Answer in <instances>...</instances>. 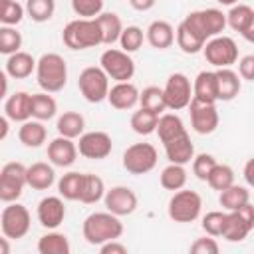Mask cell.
Masks as SVG:
<instances>
[{"label": "cell", "instance_id": "obj_46", "mask_svg": "<svg viewBox=\"0 0 254 254\" xmlns=\"http://www.w3.org/2000/svg\"><path fill=\"white\" fill-rule=\"evenodd\" d=\"M202 230L210 236H222L224 232V226H226V212H220V210H210L202 216V222H200Z\"/></svg>", "mask_w": 254, "mask_h": 254}, {"label": "cell", "instance_id": "obj_37", "mask_svg": "<svg viewBox=\"0 0 254 254\" xmlns=\"http://www.w3.org/2000/svg\"><path fill=\"white\" fill-rule=\"evenodd\" d=\"M252 20H254V10L248 4H234L230 12L226 14V24L234 32H240V34L250 26Z\"/></svg>", "mask_w": 254, "mask_h": 254}, {"label": "cell", "instance_id": "obj_5", "mask_svg": "<svg viewBox=\"0 0 254 254\" xmlns=\"http://www.w3.org/2000/svg\"><path fill=\"white\" fill-rule=\"evenodd\" d=\"M202 210V198L196 190H189V189H181L175 190V194L169 200L167 212L169 218L175 222H194L200 216Z\"/></svg>", "mask_w": 254, "mask_h": 254}, {"label": "cell", "instance_id": "obj_35", "mask_svg": "<svg viewBox=\"0 0 254 254\" xmlns=\"http://www.w3.org/2000/svg\"><path fill=\"white\" fill-rule=\"evenodd\" d=\"M187 185V171L185 165L179 163H169L163 171H161V187L167 190H181Z\"/></svg>", "mask_w": 254, "mask_h": 254}, {"label": "cell", "instance_id": "obj_38", "mask_svg": "<svg viewBox=\"0 0 254 254\" xmlns=\"http://www.w3.org/2000/svg\"><path fill=\"white\" fill-rule=\"evenodd\" d=\"M139 105L149 109V111H155V113H163L167 107V99H165V91L157 85H149L141 91V97H139Z\"/></svg>", "mask_w": 254, "mask_h": 254}, {"label": "cell", "instance_id": "obj_55", "mask_svg": "<svg viewBox=\"0 0 254 254\" xmlns=\"http://www.w3.org/2000/svg\"><path fill=\"white\" fill-rule=\"evenodd\" d=\"M8 117L4 115L2 119H0V127H2V131H0V139H6V135H8Z\"/></svg>", "mask_w": 254, "mask_h": 254}, {"label": "cell", "instance_id": "obj_25", "mask_svg": "<svg viewBox=\"0 0 254 254\" xmlns=\"http://www.w3.org/2000/svg\"><path fill=\"white\" fill-rule=\"evenodd\" d=\"M36 65H38V62L32 58V54H28V52H16V54L8 56L4 71L10 77H14V79H26L28 75H32V71L36 69Z\"/></svg>", "mask_w": 254, "mask_h": 254}, {"label": "cell", "instance_id": "obj_31", "mask_svg": "<svg viewBox=\"0 0 254 254\" xmlns=\"http://www.w3.org/2000/svg\"><path fill=\"white\" fill-rule=\"evenodd\" d=\"M97 22H99V28H101L103 44L111 46V44L119 42L121 32H123V24H121V18L115 12H101L97 16Z\"/></svg>", "mask_w": 254, "mask_h": 254}, {"label": "cell", "instance_id": "obj_15", "mask_svg": "<svg viewBox=\"0 0 254 254\" xmlns=\"http://www.w3.org/2000/svg\"><path fill=\"white\" fill-rule=\"evenodd\" d=\"M189 111H190V125L198 135H210L212 131H216L220 119L214 103H202L192 97V101L189 103Z\"/></svg>", "mask_w": 254, "mask_h": 254}, {"label": "cell", "instance_id": "obj_50", "mask_svg": "<svg viewBox=\"0 0 254 254\" xmlns=\"http://www.w3.org/2000/svg\"><path fill=\"white\" fill-rule=\"evenodd\" d=\"M238 73L242 79L254 81V54H248L244 58H240L238 62Z\"/></svg>", "mask_w": 254, "mask_h": 254}, {"label": "cell", "instance_id": "obj_39", "mask_svg": "<svg viewBox=\"0 0 254 254\" xmlns=\"http://www.w3.org/2000/svg\"><path fill=\"white\" fill-rule=\"evenodd\" d=\"M181 131H185V123H183V119L177 113H161L159 115L157 133H159L161 143L167 141V139H171V137H175Z\"/></svg>", "mask_w": 254, "mask_h": 254}, {"label": "cell", "instance_id": "obj_27", "mask_svg": "<svg viewBox=\"0 0 254 254\" xmlns=\"http://www.w3.org/2000/svg\"><path fill=\"white\" fill-rule=\"evenodd\" d=\"M28 187H32L34 190H48L54 183H56V171L52 165L48 163H34L28 167Z\"/></svg>", "mask_w": 254, "mask_h": 254}, {"label": "cell", "instance_id": "obj_49", "mask_svg": "<svg viewBox=\"0 0 254 254\" xmlns=\"http://www.w3.org/2000/svg\"><path fill=\"white\" fill-rule=\"evenodd\" d=\"M220 246L218 242L214 240V236H202V238H196L192 244H190V252L192 254H218Z\"/></svg>", "mask_w": 254, "mask_h": 254}, {"label": "cell", "instance_id": "obj_34", "mask_svg": "<svg viewBox=\"0 0 254 254\" xmlns=\"http://www.w3.org/2000/svg\"><path fill=\"white\" fill-rule=\"evenodd\" d=\"M58 103L56 99L44 91V93H32V117L38 121H48L56 115Z\"/></svg>", "mask_w": 254, "mask_h": 254}, {"label": "cell", "instance_id": "obj_33", "mask_svg": "<svg viewBox=\"0 0 254 254\" xmlns=\"http://www.w3.org/2000/svg\"><path fill=\"white\" fill-rule=\"evenodd\" d=\"M81 187H83V173L77 171H69L58 181V192L65 200H79Z\"/></svg>", "mask_w": 254, "mask_h": 254}, {"label": "cell", "instance_id": "obj_17", "mask_svg": "<svg viewBox=\"0 0 254 254\" xmlns=\"http://www.w3.org/2000/svg\"><path fill=\"white\" fill-rule=\"evenodd\" d=\"M165 147V155L169 159V163H179V165H187L194 159V145L190 141V135L185 131L177 133L175 137L163 141Z\"/></svg>", "mask_w": 254, "mask_h": 254}, {"label": "cell", "instance_id": "obj_8", "mask_svg": "<svg viewBox=\"0 0 254 254\" xmlns=\"http://www.w3.org/2000/svg\"><path fill=\"white\" fill-rule=\"evenodd\" d=\"M159 153L151 143H133L123 153V169L131 175H147L157 167Z\"/></svg>", "mask_w": 254, "mask_h": 254}, {"label": "cell", "instance_id": "obj_32", "mask_svg": "<svg viewBox=\"0 0 254 254\" xmlns=\"http://www.w3.org/2000/svg\"><path fill=\"white\" fill-rule=\"evenodd\" d=\"M218 202L224 210H238L240 206H244L246 202H250V192L246 187H240V185H230L228 189L220 190V196H218Z\"/></svg>", "mask_w": 254, "mask_h": 254}, {"label": "cell", "instance_id": "obj_57", "mask_svg": "<svg viewBox=\"0 0 254 254\" xmlns=\"http://www.w3.org/2000/svg\"><path fill=\"white\" fill-rule=\"evenodd\" d=\"M8 238L4 236V238H0V248H2V254H8L10 252V248H8V242H6Z\"/></svg>", "mask_w": 254, "mask_h": 254}, {"label": "cell", "instance_id": "obj_16", "mask_svg": "<svg viewBox=\"0 0 254 254\" xmlns=\"http://www.w3.org/2000/svg\"><path fill=\"white\" fill-rule=\"evenodd\" d=\"M103 202H105V208L117 216H129L137 210V204H139V198L137 194L129 189V187H123V185H117V187H111L105 196H103Z\"/></svg>", "mask_w": 254, "mask_h": 254}, {"label": "cell", "instance_id": "obj_23", "mask_svg": "<svg viewBox=\"0 0 254 254\" xmlns=\"http://www.w3.org/2000/svg\"><path fill=\"white\" fill-rule=\"evenodd\" d=\"M145 36H147V42L155 50H167L177 40V32H175V28L167 20H155V22H151Z\"/></svg>", "mask_w": 254, "mask_h": 254}, {"label": "cell", "instance_id": "obj_12", "mask_svg": "<svg viewBox=\"0 0 254 254\" xmlns=\"http://www.w3.org/2000/svg\"><path fill=\"white\" fill-rule=\"evenodd\" d=\"M254 228V206L246 202L238 210H226V226L222 238L228 242H242Z\"/></svg>", "mask_w": 254, "mask_h": 254}, {"label": "cell", "instance_id": "obj_44", "mask_svg": "<svg viewBox=\"0 0 254 254\" xmlns=\"http://www.w3.org/2000/svg\"><path fill=\"white\" fill-rule=\"evenodd\" d=\"M177 46L185 52V54H198L204 48V42H200L192 32H189L183 24L177 26Z\"/></svg>", "mask_w": 254, "mask_h": 254}, {"label": "cell", "instance_id": "obj_51", "mask_svg": "<svg viewBox=\"0 0 254 254\" xmlns=\"http://www.w3.org/2000/svg\"><path fill=\"white\" fill-rule=\"evenodd\" d=\"M99 252L101 254H127V246L117 242V240H109V242L99 246Z\"/></svg>", "mask_w": 254, "mask_h": 254}, {"label": "cell", "instance_id": "obj_19", "mask_svg": "<svg viewBox=\"0 0 254 254\" xmlns=\"http://www.w3.org/2000/svg\"><path fill=\"white\" fill-rule=\"evenodd\" d=\"M77 153H79V149L73 143V139L64 137V135L52 139L48 145V159L54 167H62V169L71 167L77 159Z\"/></svg>", "mask_w": 254, "mask_h": 254}, {"label": "cell", "instance_id": "obj_3", "mask_svg": "<svg viewBox=\"0 0 254 254\" xmlns=\"http://www.w3.org/2000/svg\"><path fill=\"white\" fill-rule=\"evenodd\" d=\"M36 79H38V85L48 93L62 91L67 83V64H65V60L56 52L44 54L38 60V65H36Z\"/></svg>", "mask_w": 254, "mask_h": 254}, {"label": "cell", "instance_id": "obj_40", "mask_svg": "<svg viewBox=\"0 0 254 254\" xmlns=\"http://www.w3.org/2000/svg\"><path fill=\"white\" fill-rule=\"evenodd\" d=\"M56 12V0H26V14L42 24V22H48Z\"/></svg>", "mask_w": 254, "mask_h": 254}, {"label": "cell", "instance_id": "obj_29", "mask_svg": "<svg viewBox=\"0 0 254 254\" xmlns=\"http://www.w3.org/2000/svg\"><path fill=\"white\" fill-rule=\"evenodd\" d=\"M105 183L101 177L93 175V173H83V187H81V194H79V202L83 204H95L105 196Z\"/></svg>", "mask_w": 254, "mask_h": 254}, {"label": "cell", "instance_id": "obj_28", "mask_svg": "<svg viewBox=\"0 0 254 254\" xmlns=\"http://www.w3.org/2000/svg\"><path fill=\"white\" fill-rule=\"evenodd\" d=\"M56 129H58L60 135L69 137V139H75V137H81L83 135L85 119L77 111H64L58 117V121H56Z\"/></svg>", "mask_w": 254, "mask_h": 254}, {"label": "cell", "instance_id": "obj_42", "mask_svg": "<svg viewBox=\"0 0 254 254\" xmlns=\"http://www.w3.org/2000/svg\"><path fill=\"white\" fill-rule=\"evenodd\" d=\"M22 48V34L14 26H0V52L12 56Z\"/></svg>", "mask_w": 254, "mask_h": 254}, {"label": "cell", "instance_id": "obj_10", "mask_svg": "<svg viewBox=\"0 0 254 254\" xmlns=\"http://www.w3.org/2000/svg\"><path fill=\"white\" fill-rule=\"evenodd\" d=\"M202 54H204L206 62L210 65H214V67H230L232 64L238 62V46L228 36H214V38H210L204 44Z\"/></svg>", "mask_w": 254, "mask_h": 254}, {"label": "cell", "instance_id": "obj_47", "mask_svg": "<svg viewBox=\"0 0 254 254\" xmlns=\"http://www.w3.org/2000/svg\"><path fill=\"white\" fill-rule=\"evenodd\" d=\"M214 165H216V159L210 153H198L192 159V173L198 181H206L210 171L214 169Z\"/></svg>", "mask_w": 254, "mask_h": 254}, {"label": "cell", "instance_id": "obj_36", "mask_svg": "<svg viewBox=\"0 0 254 254\" xmlns=\"http://www.w3.org/2000/svg\"><path fill=\"white\" fill-rule=\"evenodd\" d=\"M157 123H159V113L149 111L145 107L137 109L131 115V129L137 135H151V133H155L157 131Z\"/></svg>", "mask_w": 254, "mask_h": 254}, {"label": "cell", "instance_id": "obj_21", "mask_svg": "<svg viewBox=\"0 0 254 254\" xmlns=\"http://www.w3.org/2000/svg\"><path fill=\"white\" fill-rule=\"evenodd\" d=\"M192 97L202 103H216L218 101V77L216 71L204 69L192 81Z\"/></svg>", "mask_w": 254, "mask_h": 254}, {"label": "cell", "instance_id": "obj_13", "mask_svg": "<svg viewBox=\"0 0 254 254\" xmlns=\"http://www.w3.org/2000/svg\"><path fill=\"white\" fill-rule=\"evenodd\" d=\"M163 91H165L167 107L171 111H181V109L189 107V103L192 101V83L181 71H175L169 75Z\"/></svg>", "mask_w": 254, "mask_h": 254}, {"label": "cell", "instance_id": "obj_53", "mask_svg": "<svg viewBox=\"0 0 254 254\" xmlns=\"http://www.w3.org/2000/svg\"><path fill=\"white\" fill-rule=\"evenodd\" d=\"M129 2H131V6H133L135 10H139V12H147V10H151V8L155 6L157 0H129Z\"/></svg>", "mask_w": 254, "mask_h": 254}, {"label": "cell", "instance_id": "obj_18", "mask_svg": "<svg viewBox=\"0 0 254 254\" xmlns=\"http://www.w3.org/2000/svg\"><path fill=\"white\" fill-rule=\"evenodd\" d=\"M38 222L48 228V230H56L64 218H65V204L62 200V196H44L38 202Z\"/></svg>", "mask_w": 254, "mask_h": 254}, {"label": "cell", "instance_id": "obj_9", "mask_svg": "<svg viewBox=\"0 0 254 254\" xmlns=\"http://www.w3.org/2000/svg\"><path fill=\"white\" fill-rule=\"evenodd\" d=\"M28 167H24L18 161H10L0 171V200L2 202H14L22 196L24 187L28 185Z\"/></svg>", "mask_w": 254, "mask_h": 254}, {"label": "cell", "instance_id": "obj_45", "mask_svg": "<svg viewBox=\"0 0 254 254\" xmlns=\"http://www.w3.org/2000/svg\"><path fill=\"white\" fill-rule=\"evenodd\" d=\"M145 38H147V36L143 34V30H141L139 26H127V28H123L121 38H119L121 50L133 54V52H137V50L143 46V40H145Z\"/></svg>", "mask_w": 254, "mask_h": 254}, {"label": "cell", "instance_id": "obj_41", "mask_svg": "<svg viewBox=\"0 0 254 254\" xmlns=\"http://www.w3.org/2000/svg\"><path fill=\"white\" fill-rule=\"evenodd\" d=\"M206 183H208L210 189H214V190H224V189H228L230 185H234V171H232V167L216 163L214 169L210 171Z\"/></svg>", "mask_w": 254, "mask_h": 254}, {"label": "cell", "instance_id": "obj_20", "mask_svg": "<svg viewBox=\"0 0 254 254\" xmlns=\"http://www.w3.org/2000/svg\"><path fill=\"white\" fill-rule=\"evenodd\" d=\"M139 97H141V91L137 89L135 83H131V81H117L109 89L107 101H109L111 107H115L119 111H127V109H133L139 103Z\"/></svg>", "mask_w": 254, "mask_h": 254}, {"label": "cell", "instance_id": "obj_1", "mask_svg": "<svg viewBox=\"0 0 254 254\" xmlns=\"http://www.w3.org/2000/svg\"><path fill=\"white\" fill-rule=\"evenodd\" d=\"M83 238L91 246H101L109 240H117L123 234V222L113 212H91L81 226Z\"/></svg>", "mask_w": 254, "mask_h": 254}, {"label": "cell", "instance_id": "obj_54", "mask_svg": "<svg viewBox=\"0 0 254 254\" xmlns=\"http://www.w3.org/2000/svg\"><path fill=\"white\" fill-rule=\"evenodd\" d=\"M242 38L246 40V42H250V44H254V20L250 22V26L242 32Z\"/></svg>", "mask_w": 254, "mask_h": 254}, {"label": "cell", "instance_id": "obj_7", "mask_svg": "<svg viewBox=\"0 0 254 254\" xmlns=\"http://www.w3.org/2000/svg\"><path fill=\"white\" fill-rule=\"evenodd\" d=\"M77 87L83 95L85 101L89 103H101L103 99H107L109 95V75L105 73V69L99 65H89L79 73L77 79Z\"/></svg>", "mask_w": 254, "mask_h": 254}, {"label": "cell", "instance_id": "obj_26", "mask_svg": "<svg viewBox=\"0 0 254 254\" xmlns=\"http://www.w3.org/2000/svg\"><path fill=\"white\" fill-rule=\"evenodd\" d=\"M18 139L24 147H30V149H38L46 143L48 139V129L44 127V121H38V119H28L22 123V127L18 129Z\"/></svg>", "mask_w": 254, "mask_h": 254}, {"label": "cell", "instance_id": "obj_56", "mask_svg": "<svg viewBox=\"0 0 254 254\" xmlns=\"http://www.w3.org/2000/svg\"><path fill=\"white\" fill-rule=\"evenodd\" d=\"M0 81H2V97H4L6 91H8V73H6V71L0 73Z\"/></svg>", "mask_w": 254, "mask_h": 254}, {"label": "cell", "instance_id": "obj_22", "mask_svg": "<svg viewBox=\"0 0 254 254\" xmlns=\"http://www.w3.org/2000/svg\"><path fill=\"white\" fill-rule=\"evenodd\" d=\"M4 115L10 121L24 123L32 117V95L26 91H16L4 101Z\"/></svg>", "mask_w": 254, "mask_h": 254}, {"label": "cell", "instance_id": "obj_2", "mask_svg": "<svg viewBox=\"0 0 254 254\" xmlns=\"http://www.w3.org/2000/svg\"><path fill=\"white\" fill-rule=\"evenodd\" d=\"M62 40L69 50H87L103 44L97 18H77L67 22V26L62 32Z\"/></svg>", "mask_w": 254, "mask_h": 254}, {"label": "cell", "instance_id": "obj_14", "mask_svg": "<svg viewBox=\"0 0 254 254\" xmlns=\"http://www.w3.org/2000/svg\"><path fill=\"white\" fill-rule=\"evenodd\" d=\"M77 149H79L81 157L99 161V159H105L111 155L113 141H111V135L105 131H87L79 137Z\"/></svg>", "mask_w": 254, "mask_h": 254}, {"label": "cell", "instance_id": "obj_24", "mask_svg": "<svg viewBox=\"0 0 254 254\" xmlns=\"http://www.w3.org/2000/svg\"><path fill=\"white\" fill-rule=\"evenodd\" d=\"M216 77H218V101H232L242 89L240 73H236L230 67H218Z\"/></svg>", "mask_w": 254, "mask_h": 254}, {"label": "cell", "instance_id": "obj_6", "mask_svg": "<svg viewBox=\"0 0 254 254\" xmlns=\"http://www.w3.org/2000/svg\"><path fill=\"white\" fill-rule=\"evenodd\" d=\"M32 216L30 210L20 202H6L0 214V228L8 240H20L30 232Z\"/></svg>", "mask_w": 254, "mask_h": 254}, {"label": "cell", "instance_id": "obj_43", "mask_svg": "<svg viewBox=\"0 0 254 254\" xmlns=\"http://www.w3.org/2000/svg\"><path fill=\"white\" fill-rule=\"evenodd\" d=\"M26 8L16 0H0V22L2 26H16L22 22Z\"/></svg>", "mask_w": 254, "mask_h": 254}, {"label": "cell", "instance_id": "obj_52", "mask_svg": "<svg viewBox=\"0 0 254 254\" xmlns=\"http://www.w3.org/2000/svg\"><path fill=\"white\" fill-rule=\"evenodd\" d=\"M242 177H244V181H246L250 187H254V157L246 161V165H244V169H242Z\"/></svg>", "mask_w": 254, "mask_h": 254}, {"label": "cell", "instance_id": "obj_58", "mask_svg": "<svg viewBox=\"0 0 254 254\" xmlns=\"http://www.w3.org/2000/svg\"><path fill=\"white\" fill-rule=\"evenodd\" d=\"M218 4H222V6H234V4H238V0H216Z\"/></svg>", "mask_w": 254, "mask_h": 254}, {"label": "cell", "instance_id": "obj_30", "mask_svg": "<svg viewBox=\"0 0 254 254\" xmlns=\"http://www.w3.org/2000/svg\"><path fill=\"white\" fill-rule=\"evenodd\" d=\"M38 252L40 254H69L71 252V246H69V240H67L65 234L52 230V232L40 236V240H38Z\"/></svg>", "mask_w": 254, "mask_h": 254}, {"label": "cell", "instance_id": "obj_11", "mask_svg": "<svg viewBox=\"0 0 254 254\" xmlns=\"http://www.w3.org/2000/svg\"><path fill=\"white\" fill-rule=\"evenodd\" d=\"M99 64L105 69V73L109 75V79L129 81L135 75V62L129 56V52H125V50H115V48L105 50L99 58Z\"/></svg>", "mask_w": 254, "mask_h": 254}, {"label": "cell", "instance_id": "obj_4", "mask_svg": "<svg viewBox=\"0 0 254 254\" xmlns=\"http://www.w3.org/2000/svg\"><path fill=\"white\" fill-rule=\"evenodd\" d=\"M189 32H192L200 42H208L210 38L218 36L226 28V14L218 8H204V10H194L185 16L181 22Z\"/></svg>", "mask_w": 254, "mask_h": 254}, {"label": "cell", "instance_id": "obj_48", "mask_svg": "<svg viewBox=\"0 0 254 254\" xmlns=\"http://www.w3.org/2000/svg\"><path fill=\"white\" fill-rule=\"evenodd\" d=\"M71 8L79 18H97L103 12V0H71Z\"/></svg>", "mask_w": 254, "mask_h": 254}]
</instances>
